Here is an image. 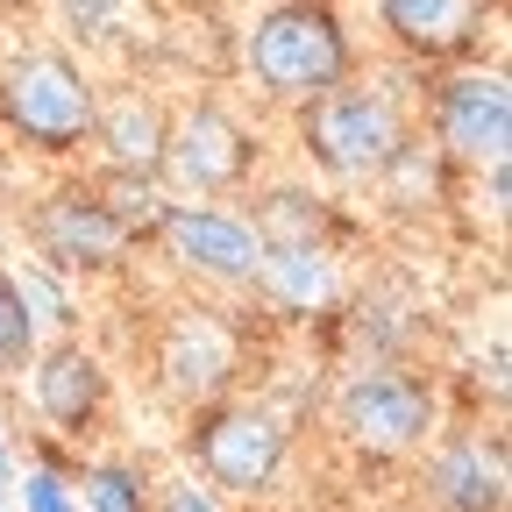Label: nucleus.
Returning <instances> with one entry per match:
<instances>
[{
  "mask_svg": "<svg viewBox=\"0 0 512 512\" xmlns=\"http://www.w3.org/2000/svg\"><path fill=\"white\" fill-rule=\"evenodd\" d=\"M29 370H36L29 377V399H36V413H43L50 434H64V441L100 434V420H107V370H100V356L86 342L57 335L50 349H36Z\"/></svg>",
  "mask_w": 512,
  "mask_h": 512,
  "instance_id": "nucleus-11",
  "label": "nucleus"
},
{
  "mask_svg": "<svg viewBox=\"0 0 512 512\" xmlns=\"http://www.w3.org/2000/svg\"><path fill=\"white\" fill-rule=\"evenodd\" d=\"M249 171H256V143H249V128H242L228 107L200 100V107H185V114L171 121V143H164L157 178H171L178 192L221 200V192H242V185H249Z\"/></svg>",
  "mask_w": 512,
  "mask_h": 512,
  "instance_id": "nucleus-7",
  "label": "nucleus"
},
{
  "mask_svg": "<svg viewBox=\"0 0 512 512\" xmlns=\"http://www.w3.org/2000/svg\"><path fill=\"white\" fill-rule=\"evenodd\" d=\"M93 143H100V157H107L114 171H150V178H157L164 143H171V114H164L157 93L121 86V93H107L100 114H93Z\"/></svg>",
  "mask_w": 512,
  "mask_h": 512,
  "instance_id": "nucleus-15",
  "label": "nucleus"
},
{
  "mask_svg": "<svg viewBox=\"0 0 512 512\" xmlns=\"http://www.w3.org/2000/svg\"><path fill=\"white\" fill-rule=\"evenodd\" d=\"M242 72L271 107H306L356 72V43L335 0H271L242 29Z\"/></svg>",
  "mask_w": 512,
  "mask_h": 512,
  "instance_id": "nucleus-1",
  "label": "nucleus"
},
{
  "mask_svg": "<svg viewBox=\"0 0 512 512\" xmlns=\"http://www.w3.org/2000/svg\"><path fill=\"white\" fill-rule=\"evenodd\" d=\"M185 448L221 498H264L292 456V427L264 399H207L192 413Z\"/></svg>",
  "mask_w": 512,
  "mask_h": 512,
  "instance_id": "nucleus-4",
  "label": "nucleus"
},
{
  "mask_svg": "<svg viewBox=\"0 0 512 512\" xmlns=\"http://www.w3.org/2000/svg\"><path fill=\"white\" fill-rule=\"evenodd\" d=\"M15 512H79V491L57 463H29L15 477Z\"/></svg>",
  "mask_w": 512,
  "mask_h": 512,
  "instance_id": "nucleus-20",
  "label": "nucleus"
},
{
  "mask_svg": "<svg viewBox=\"0 0 512 512\" xmlns=\"http://www.w3.org/2000/svg\"><path fill=\"white\" fill-rule=\"evenodd\" d=\"M93 192H100V207H107L128 235H150L157 214L171 207V200H164V185H157L150 171H114V164H107V178H93Z\"/></svg>",
  "mask_w": 512,
  "mask_h": 512,
  "instance_id": "nucleus-17",
  "label": "nucleus"
},
{
  "mask_svg": "<svg viewBox=\"0 0 512 512\" xmlns=\"http://www.w3.org/2000/svg\"><path fill=\"white\" fill-rule=\"evenodd\" d=\"M256 299L271 313H335L342 306V264L335 249H299V242H264V264H256Z\"/></svg>",
  "mask_w": 512,
  "mask_h": 512,
  "instance_id": "nucleus-14",
  "label": "nucleus"
},
{
  "mask_svg": "<svg viewBox=\"0 0 512 512\" xmlns=\"http://www.w3.org/2000/svg\"><path fill=\"white\" fill-rule=\"evenodd\" d=\"M150 512H221V491L200 484V477H171V484L150 498Z\"/></svg>",
  "mask_w": 512,
  "mask_h": 512,
  "instance_id": "nucleus-22",
  "label": "nucleus"
},
{
  "mask_svg": "<svg viewBox=\"0 0 512 512\" xmlns=\"http://www.w3.org/2000/svg\"><path fill=\"white\" fill-rule=\"evenodd\" d=\"M15 477H22V463H15V448H8V434H0V498L15 505Z\"/></svg>",
  "mask_w": 512,
  "mask_h": 512,
  "instance_id": "nucleus-23",
  "label": "nucleus"
},
{
  "mask_svg": "<svg viewBox=\"0 0 512 512\" xmlns=\"http://www.w3.org/2000/svg\"><path fill=\"white\" fill-rule=\"evenodd\" d=\"M100 86L86 79V64L57 43H29L15 57H0V128L43 157H79L93 143Z\"/></svg>",
  "mask_w": 512,
  "mask_h": 512,
  "instance_id": "nucleus-2",
  "label": "nucleus"
},
{
  "mask_svg": "<svg viewBox=\"0 0 512 512\" xmlns=\"http://www.w3.org/2000/svg\"><path fill=\"white\" fill-rule=\"evenodd\" d=\"M427 121H434L441 164H463V171L505 164V143H512L505 72H456V79H441L434 100H427Z\"/></svg>",
  "mask_w": 512,
  "mask_h": 512,
  "instance_id": "nucleus-8",
  "label": "nucleus"
},
{
  "mask_svg": "<svg viewBox=\"0 0 512 512\" xmlns=\"http://www.w3.org/2000/svg\"><path fill=\"white\" fill-rule=\"evenodd\" d=\"M235 370H242V335H235V320H221L214 306L171 313V328H164V342H157V377H164L171 399L207 406V399H221L228 384H235Z\"/></svg>",
  "mask_w": 512,
  "mask_h": 512,
  "instance_id": "nucleus-9",
  "label": "nucleus"
},
{
  "mask_svg": "<svg viewBox=\"0 0 512 512\" xmlns=\"http://www.w3.org/2000/svg\"><path fill=\"white\" fill-rule=\"evenodd\" d=\"M36 349H43V328H36V313H29L15 271L0 264V377H22L36 363Z\"/></svg>",
  "mask_w": 512,
  "mask_h": 512,
  "instance_id": "nucleus-18",
  "label": "nucleus"
},
{
  "mask_svg": "<svg viewBox=\"0 0 512 512\" xmlns=\"http://www.w3.org/2000/svg\"><path fill=\"white\" fill-rule=\"evenodd\" d=\"M491 0H377V29L420 64H456L484 43Z\"/></svg>",
  "mask_w": 512,
  "mask_h": 512,
  "instance_id": "nucleus-12",
  "label": "nucleus"
},
{
  "mask_svg": "<svg viewBox=\"0 0 512 512\" xmlns=\"http://www.w3.org/2000/svg\"><path fill=\"white\" fill-rule=\"evenodd\" d=\"M427 498L441 512H505V448H498V434H448L427 456Z\"/></svg>",
  "mask_w": 512,
  "mask_h": 512,
  "instance_id": "nucleus-13",
  "label": "nucleus"
},
{
  "mask_svg": "<svg viewBox=\"0 0 512 512\" xmlns=\"http://www.w3.org/2000/svg\"><path fill=\"white\" fill-rule=\"evenodd\" d=\"M15 285H22L29 313H36V328H43V320H50V328H72V299H64V285H57L50 264H29V278H15Z\"/></svg>",
  "mask_w": 512,
  "mask_h": 512,
  "instance_id": "nucleus-21",
  "label": "nucleus"
},
{
  "mask_svg": "<svg viewBox=\"0 0 512 512\" xmlns=\"http://www.w3.org/2000/svg\"><path fill=\"white\" fill-rule=\"evenodd\" d=\"M249 228L264 235V242H299V249H328L335 207L320 200V192H306V185H278V192H264V200H256Z\"/></svg>",
  "mask_w": 512,
  "mask_h": 512,
  "instance_id": "nucleus-16",
  "label": "nucleus"
},
{
  "mask_svg": "<svg viewBox=\"0 0 512 512\" xmlns=\"http://www.w3.org/2000/svg\"><path fill=\"white\" fill-rule=\"evenodd\" d=\"M150 235H157V249L171 264L185 278H200V285H249L256 264H264V235L249 228V214L214 207V200H171Z\"/></svg>",
  "mask_w": 512,
  "mask_h": 512,
  "instance_id": "nucleus-6",
  "label": "nucleus"
},
{
  "mask_svg": "<svg viewBox=\"0 0 512 512\" xmlns=\"http://www.w3.org/2000/svg\"><path fill=\"white\" fill-rule=\"evenodd\" d=\"M335 427L363 456H413L441 427V392H434V377H420L406 363H363L335 392Z\"/></svg>",
  "mask_w": 512,
  "mask_h": 512,
  "instance_id": "nucleus-5",
  "label": "nucleus"
},
{
  "mask_svg": "<svg viewBox=\"0 0 512 512\" xmlns=\"http://www.w3.org/2000/svg\"><path fill=\"white\" fill-rule=\"evenodd\" d=\"M29 228H36V249H43L50 271H114V264H128V249H136V235L100 207L93 185L50 192Z\"/></svg>",
  "mask_w": 512,
  "mask_h": 512,
  "instance_id": "nucleus-10",
  "label": "nucleus"
},
{
  "mask_svg": "<svg viewBox=\"0 0 512 512\" xmlns=\"http://www.w3.org/2000/svg\"><path fill=\"white\" fill-rule=\"evenodd\" d=\"M86 512H150V484L128 456H107V463H86Z\"/></svg>",
  "mask_w": 512,
  "mask_h": 512,
  "instance_id": "nucleus-19",
  "label": "nucleus"
},
{
  "mask_svg": "<svg viewBox=\"0 0 512 512\" xmlns=\"http://www.w3.org/2000/svg\"><path fill=\"white\" fill-rule=\"evenodd\" d=\"M406 136L413 128H406L399 93L370 86V79H342V86H328L320 100L299 107V150L328 178H377L399 157Z\"/></svg>",
  "mask_w": 512,
  "mask_h": 512,
  "instance_id": "nucleus-3",
  "label": "nucleus"
}]
</instances>
